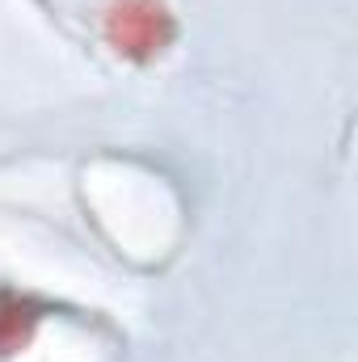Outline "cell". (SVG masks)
Segmentation results:
<instances>
[{
  "label": "cell",
  "mask_w": 358,
  "mask_h": 362,
  "mask_svg": "<svg viewBox=\"0 0 358 362\" xmlns=\"http://www.w3.org/2000/svg\"><path fill=\"white\" fill-rule=\"evenodd\" d=\"M114 34L127 51H148L165 38V13L156 4H127V8H118Z\"/></svg>",
  "instance_id": "obj_1"
}]
</instances>
